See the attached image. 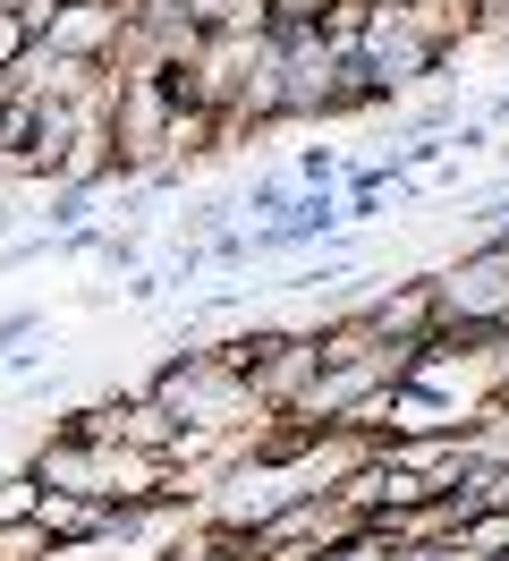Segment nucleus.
I'll return each mask as SVG.
<instances>
[{
	"label": "nucleus",
	"mask_w": 509,
	"mask_h": 561,
	"mask_svg": "<svg viewBox=\"0 0 509 561\" xmlns=\"http://www.w3.org/2000/svg\"><path fill=\"white\" fill-rule=\"evenodd\" d=\"M34 43H43V35L26 26V9L9 0V9H0V77H9V69H26V60H34Z\"/></svg>",
	"instance_id": "nucleus-1"
},
{
	"label": "nucleus",
	"mask_w": 509,
	"mask_h": 561,
	"mask_svg": "<svg viewBox=\"0 0 509 561\" xmlns=\"http://www.w3.org/2000/svg\"><path fill=\"white\" fill-rule=\"evenodd\" d=\"M373 9H391V18H400V9H416V0H373Z\"/></svg>",
	"instance_id": "nucleus-4"
},
{
	"label": "nucleus",
	"mask_w": 509,
	"mask_h": 561,
	"mask_svg": "<svg viewBox=\"0 0 509 561\" xmlns=\"http://www.w3.org/2000/svg\"><path fill=\"white\" fill-rule=\"evenodd\" d=\"M34 332V316H0V350H9V341H26Z\"/></svg>",
	"instance_id": "nucleus-3"
},
{
	"label": "nucleus",
	"mask_w": 509,
	"mask_h": 561,
	"mask_svg": "<svg viewBox=\"0 0 509 561\" xmlns=\"http://www.w3.org/2000/svg\"><path fill=\"white\" fill-rule=\"evenodd\" d=\"M34 511H43V477H9V485H0V527H34Z\"/></svg>",
	"instance_id": "nucleus-2"
}]
</instances>
